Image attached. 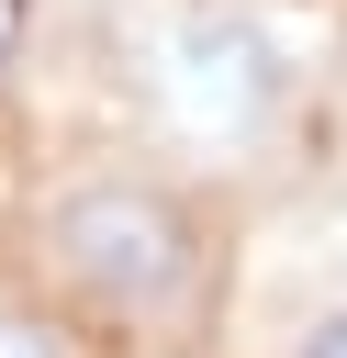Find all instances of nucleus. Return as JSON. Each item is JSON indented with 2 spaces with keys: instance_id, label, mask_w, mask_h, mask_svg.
<instances>
[{
  "instance_id": "nucleus-1",
  "label": "nucleus",
  "mask_w": 347,
  "mask_h": 358,
  "mask_svg": "<svg viewBox=\"0 0 347 358\" xmlns=\"http://www.w3.org/2000/svg\"><path fill=\"white\" fill-rule=\"evenodd\" d=\"M45 257L67 291H90L123 324H168L201 291V224L157 179H78L45 201Z\"/></svg>"
},
{
  "instance_id": "nucleus-2",
  "label": "nucleus",
  "mask_w": 347,
  "mask_h": 358,
  "mask_svg": "<svg viewBox=\"0 0 347 358\" xmlns=\"http://www.w3.org/2000/svg\"><path fill=\"white\" fill-rule=\"evenodd\" d=\"M157 101H168L179 134L257 157V145L302 112V67H291V45H280L257 11L201 0V11H168V22H157Z\"/></svg>"
},
{
  "instance_id": "nucleus-3",
  "label": "nucleus",
  "mask_w": 347,
  "mask_h": 358,
  "mask_svg": "<svg viewBox=\"0 0 347 358\" xmlns=\"http://www.w3.org/2000/svg\"><path fill=\"white\" fill-rule=\"evenodd\" d=\"M0 358H78L56 324H34V313H0Z\"/></svg>"
},
{
  "instance_id": "nucleus-4",
  "label": "nucleus",
  "mask_w": 347,
  "mask_h": 358,
  "mask_svg": "<svg viewBox=\"0 0 347 358\" xmlns=\"http://www.w3.org/2000/svg\"><path fill=\"white\" fill-rule=\"evenodd\" d=\"M291 358H347V302H325V313L291 336Z\"/></svg>"
}]
</instances>
